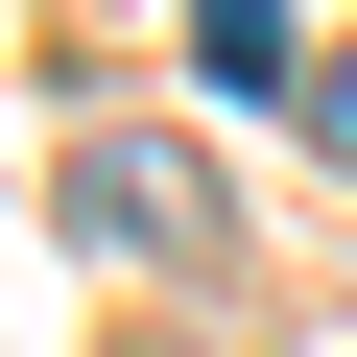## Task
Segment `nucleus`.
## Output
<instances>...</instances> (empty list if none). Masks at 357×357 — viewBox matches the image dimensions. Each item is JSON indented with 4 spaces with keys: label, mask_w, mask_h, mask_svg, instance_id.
I'll return each instance as SVG.
<instances>
[{
    "label": "nucleus",
    "mask_w": 357,
    "mask_h": 357,
    "mask_svg": "<svg viewBox=\"0 0 357 357\" xmlns=\"http://www.w3.org/2000/svg\"><path fill=\"white\" fill-rule=\"evenodd\" d=\"M310 143H333V167H357V48H333V72H310Z\"/></svg>",
    "instance_id": "nucleus-2"
},
{
    "label": "nucleus",
    "mask_w": 357,
    "mask_h": 357,
    "mask_svg": "<svg viewBox=\"0 0 357 357\" xmlns=\"http://www.w3.org/2000/svg\"><path fill=\"white\" fill-rule=\"evenodd\" d=\"M72 238H96V262H191V238H215L191 143H72Z\"/></svg>",
    "instance_id": "nucleus-1"
}]
</instances>
